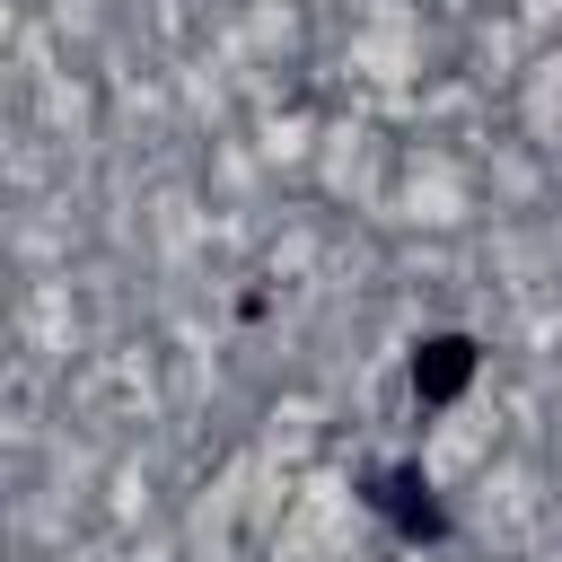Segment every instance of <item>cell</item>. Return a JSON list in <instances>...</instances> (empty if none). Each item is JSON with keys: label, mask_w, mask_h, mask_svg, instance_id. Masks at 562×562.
<instances>
[{"label": "cell", "mask_w": 562, "mask_h": 562, "mask_svg": "<svg viewBox=\"0 0 562 562\" xmlns=\"http://www.w3.org/2000/svg\"><path fill=\"white\" fill-rule=\"evenodd\" d=\"M360 501H369L404 544H448V501L430 492V474H422V465H369Z\"/></svg>", "instance_id": "obj_1"}, {"label": "cell", "mask_w": 562, "mask_h": 562, "mask_svg": "<svg viewBox=\"0 0 562 562\" xmlns=\"http://www.w3.org/2000/svg\"><path fill=\"white\" fill-rule=\"evenodd\" d=\"M474 369H483V342L474 334H422L413 342V395L439 413V404H457L465 386H474Z\"/></svg>", "instance_id": "obj_2"}]
</instances>
